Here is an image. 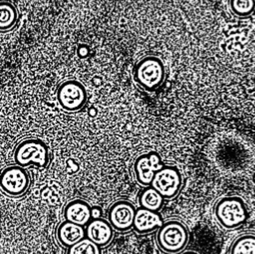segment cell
<instances>
[{
    "instance_id": "cell-1",
    "label": "cell",
    "mask_w": 255,
    "mask_h": 254,
    "mask_svg": "<svg viewBox=\"0 0 255 254\" xmlns=\"http://www.w3.org/2000/svg\"><path fill=\"white\" fill-rule=\"evenodd\" d=\"M188 230L179 220L162 222L157 229L156 243L159 249L169 254L181 252L188 243Z\"/></svg>"
},
{
    "instance_id": "cell-2",
    "label": "cell",
    "mask_w": 255,
    "mask_h": 254,
    "mask_svg": "<svg viewBox=\"0 0 255 254\" xmlns=\"http://www.w3.org/2000/svg\"><path fill=\"white\" fill-rule=\"evenodd\" d=\"M16 164L26 167L35 164L37 167H46L50 160L49 147L40 138H27L18 143L14 150Z\"/></svg>"
},
{
    "instance_id": "cell-3",
    "label": "cell",
    "mask_w": 255,
    "mask_h": 254,
    "mask_svg": "<svg viewBox=\"0 0 255 254\" xmlns=\"http://www.w3.org/2000/svg\"><path fill=\"white\" fill-rule=\"evenodd\" d=\"M214 214L221 226L233 229L243 224L247 218L245 204L240 197L227 196L217 201Z\"/></svg>"
},
{
    "instance_id": "cell-4",
    "label": "cell",
    "mask_w": 255,
    "mask_h": 254,
    "mask_svg": "<svg viewBox=\"0 0 255 254\" xmlns=\"http://www.w3.org/2000/svg\"><path fill=\"white\" fill-rule=\"evenodd\" d=\"M59 105L68 112H76L84 107L87 102V91L82 83L77 80H66L57 89Z\"/></svg>"
},
{
    "instance_id": "cell-5",
    "label": "cell",
    "mask_w": 255,
    "mask_h": 254,
    "mask_svg": "<svg viewBox=\"0 0 255 254\" xmlns=\"http://www.w3.org/2000/svg\"><path fill=\"white\" fill-rule=\"evenodd\" d=\"M164 70L162 63L155 57L142 59L135 68V81L146 90H155L163 81Z\"/></svg>"
},
{
    "instance_id": "cell-6",
    "label": "cell",
    "mask_w": 255,
    "mask_h": 254,
    "mask_svg": "<svg viewBox=\"0 0 255 254\" xmlns=\"http://www.w3.org/2000/svg\"><path fill=\"white\" fill-rule=\"evenodd\" d=\"M30 185L28 171L18 165H10L0 172V189L10 196L24 194Z\"/></svg>"
},
{
    "instance_id": "cell-7",
    "label": "cell",
    "mask_w": 255,
    "mask_h": 254,
    "mask_svg": "<svg viewBox=\"0 0 255 254\" xmlns=\"http://www.w3.org/2000/svg\"><path fill=\"white\" fill-rule=\"evenodd\" d=\"M182 177L179 170L174 166L161 167L156 171L151 180L150 186L160 193L163 198H173L180 190Z\"/></svg>"
},
{
    "instance_id": "cell-8",
    "label": "cell",
    "mask_w": 255,
    "mask_h": 254,
    "mask_svg": "<svg viewBox=\"0 0 255 254\" xmlns=\"http://www.w3.org/2000/svg\"><path fill=\"white\" fill-rule=\"evenodd\" d=\"M161 167H163V163L155 151H149L139 155L133 164L136 181L143 186H150L154 173Z\"/></svg>"
},
{
    "instance_id": "cell-9",
    "label": "cell",
    "mask_w": 255,
    "mask_h": 254,
    "mask_svg": "<svg viewBox=\"0 0 255 254\" xmlns=\"http://www.w3.org/2000/svg\"><path fill=\"white\" fill-rule=\"evenodd\" d=\"M135 214L134 206L126 200H119L113 203L108 212V221L117 231H128L133 225Z\"/></svg>"
},
{
    "instance_id": "cell-10",
    "label": "cell",
    "mask_w": 255,
    "mask_h": 254,
    "mask_svg": "<svg viewBox=\"0 0 255 254\" xmlns=\"http://www.w3.org/2000/svg\"><path fill=\"white\" fill-rule=\"evenodd\" d=\"M86 235L91 241L104 247L108 245L114 236V228L110 222L104 218H95L90 220L86 228Z\"/></svg>"
},
{
    "instance_id": "cell-11",
    "label": "cell",
    "mask_w": 255,
    "mask_h": 254,
    "mask_svg": "<svg viewBox=\"0 0 255 254\" xmlns=\"http://www.w3.org/2000/svg\"><path fill=\"white\" fill-rule=\"evenodd\" d=\"M161 224L162 220L157 211L148 210L142 207L135 209L132 227L136 232L140 234L148 233L158 229Z\"/></svg>"
},
{
    "instance_id": "cell-12",
    "label": "cell",
    "mask_w": 255,
    "mask_h": 254,
    "mask_svg": "<svg viewBox=\"0 0 255 254\" xmlns=\"http://www.w3.org/2000/svg\"><path fill=\"white\" fill-rule=\"evenodd\" d=\"M64 217L67 221L86 225L92 218V207L82 199H74L65 206Z\"/></svg>"
},
{
    "instance_id": "cell-13",
    "label": "cell",
    "mask_w": 255,
    "mask_h": 254,
    "mask_svg": "<svg viewBox=\"0 0 255 254\" xmlns=\"http://www.w3.org/2000/svg\"><path fill=\"white\" fill-rule=\"evenodd\" d=\"M56 235L59 243L62 246L70 247L71 245L85 238L86 230L82 225L65 220L58 226Z\"/></svg>"
},
{
    "instance_id": "cell-14",
    "label": "cell",
    "mask_w": 255,
    "mask_h": 254,
    "mask_svg": "<svg viewBox=\"0 0 255 254\" xmlns=\"http://www.w3.org/2000/svg\"><path fill=\"white\" fill-rule=\"evenodd\" d=\"M163 197L151 186H146L138 196L139 206L148 210L158 211L163 204Z\"/></svg>"
},
{
    "instance_id": "cell-15",
    "label": "cell",
    "mask_w": 255,
    "mask_h": 254,
    "mask_svg": "<svg viewBox=\"0 0 255 254\" xmlns=\"http://www.w3.org/2000/svg\"><path fill=\"white\" fill-rule=\"evenodd\" d=\"M18 11L9 1H0V31L11 30L17 22Z\"/></svg>"
},
{
    "instance_id": "cell-16",
    "label": "cell",
    "mask_w": 255,
    "mask_h": 254,
    "mask_svg": "<svg viewBox=\"0 0 255 254\" xmlns=\"http://www.w3.org/2000/svg\"><path fill=\"white\" fill-rule=\"evenodd\" d=\"M229 254H255V235L244 234L237 237L230 247Z\"/></svg>"
},
{
    "instance_id": "cell-17",
    "label": "cell",
    "mask_w": 255,
    "mask_h": 254,
    "mask_svg": "<svg viewBox=\"0 0 255 254\" xmlns=\"http://www.w3.org/2000/svg\"><path fill=\"white\" fill-rule=\"evenodd\" d=\"M66 254H102V249L89 238H83L68 247Z\"/></svg>"
},
{
    "instance_id": "cell-18",
    "label": "cell",
    "mask_w": 255,
    "mask_h": 254,
    "mask_svg": "<svg viewBox=\"0 0 255 254\" xmlns=\"http://www.w3.org/2000/svg\"><path fill=\"white\" fill-rule=\"evenodd\" d=\"M254 0H231V8L238 16H247L254 9Z\"/></svg>"
},
{
    "instance_id": "cell-19",
    "label": "cell",
    "mask_w": 255,
    "mask_h": 254,
    "mask_svg": "<svg viewBox=\"0 0 255 254\" xmlns=\"http://www.w3.org/2000/svg\"><path fill=\"white\" fill-rule=\"evenodd\" d=\"M101 209L99 208V207H94V208H92V217H93V219H95V218H100V216H101Z\"/></svg>"
},
{
    "instance_id": "cell-20",
    "label": "cell",
    "mask_w": 255,
    "mask_h": 254,
    "mask_svg": "<svg viewBox=\"0 0 255 254\" xmlns=\"http://www.w3.org/2000/svg\"><path fill=\"white\" fill-rule=\"evenodd\" d=\"M183 254H198V253H196L194 251H187V252H184Z\"/></svg>"
},
{
    "instance_id": "cell-21",
    "label": "cell",
    "mask_w": 255,
    "mask_h": 254,
    "mask_svg": "<svg viewBox=\"0 0 255 254\" xmlns=\"http://www.w3.org/2000/svg\"><path fill=\"white\" fill-rule=\"evenodd\" d=\"M253 180L255 181V174H254V177H253Z\"/></svg>"
}]
</instances>
